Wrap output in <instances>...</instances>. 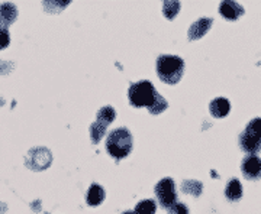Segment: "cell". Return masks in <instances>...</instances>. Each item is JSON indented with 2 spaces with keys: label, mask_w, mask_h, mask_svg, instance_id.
<instances>
[{
  "label": "cell",
  "mask_w": 261,
  "mask_h": 214,
  "mask_svg": "<svg viewBox=\"0 0 261 214\" xmlns=\"http://www.w3.org/2000/svg\"><path fill=\"white\" fill-rule=\"evenodd\" d=\"M202 182H199V181H193V179H190V181H185L183 184H181V190H183V193H186V194H192V196H200L202 194Z\"/></svg>",
  "instance_id": "15"
},
{
  "label": "cell",
  "mask_w": 261,
  "mask_h": 214,
  "mask_svg": "<svg viewBox=\"0 0 261 214\" xmlns=\"http://www.w3.org/2000/svg\"><path fill=\"white\" fill-rule=\"evenodd\" d=\"M10 44V37L8 29L2 28L0 26V49H5V48L9 47Z\"/></svg>",
  "instance_id": "19"
},
{
  "label": "cell",
  "mask_w": 261,
  "mask_h": 214,
  "mask_svg": "<svg viewBox=\"0 0 261 214\" xmlns=\"http://www.w3.org/2000/svg\"><path fill=\"white\" fill-rule=\"evenodd\" d=\"M155 196L159 198V203L164 208H170L173 204H176L177 193L176 186L171 178H164L155 186Z\"/></svg>",
  "instance_id": "5"
},
{
  "label": "cell",
  "mask_w": 261,
  "mask_h": 214,
  "mask_svg": "<svg viewBox=\"0 0 261 214\" xmlns=\"http://www.w3.org/2000/svg\"><path fill=\"white\" fill-rule=\"evenodd\" d=\"M115 117H116V112L111 106H105L97 112V121H100L106 126H109L115 120Z\"/></svg>",
  "instance_id": "14"
},
{
  "label": "cell",
  "mask_w": 261,
  "mask_h": 214,
  "mask_svg": "<svg viewBox=\"0 0 261 214\" xmlns=\"http://www.w3.org/2000/svg\"><path fill=\"white\" fill-rule=\"evenodd\" d=\"M123 214H135V213H130V211H126V213H123Z\"/></svg>",
  "instance_id": "22"
},
{
  "label": "cell",
  "mask_w": 261,
  "mask_h": 214,
  "mask_svg": "<svg viewBox=\"0 0 261 214\" xmlns=\"http://www.w3.org/2000/svg\"><path fill=\"white\" fill-rule=\"evenodd\" d=\"M0 104H2V102H0Z\"/></svg>",
  "instance_id": "23"
},
{
  "label": "cell",
  "mask_w": 261,
  "mask_h": 214,
  "mask_svg": "<svg viewBox=\"0 0 261 214\" xmlns=\"http://www.w3.org/2000/svg\"><path fill=\"white\" fill-rule=\"evenodd\" d=\"M106 125H103L100 121H94L93 125L90 126V136H92V142L93 143H99V140L102 139L103 135L106 133Z\"/></svg>",
  "instance_id": "17"
},
{
  "label": "cell",
  "mask_w": 261,
  "mask_h": 214,
  "mask_svg": "<svg viewBox=\"0 0 261 214\" xmlns=\"http://www.w3.org/2000/svg\"><path fill=\"white\" fill-rule=\"evenodd\" d=\"M211 113L214 114L215 117H225L228 113H229V109H231V104L226 99H215L214 102L211 103Z\"/></svg>",
  "instance_id": "11"
},
{
  "label": "cell",
  "mask_w": 261,
  "mask_h": 214,
  "mask_svg": "<svg viewBox=\"0 0 261 214\" xmlns=\"http://www.w3.org/2000/svg\"><path fill=\"white\" fill-rule=\"evenodd\" d=\"M18 18V9L16 6L10 5V3H5L0 6V26L8 29L10 23H13Z\"/></svg>",
  "instance_id": "9"
},
{
  "label": "cell",
  "mask_w": 261,
  "mask_h": 214,
  "mask_svg": "<svg viewBox=\"0 0 261 214\" xmlns=\"http://www.w3.org/2000/svg\"><path fill=\"white\" fill-rule=\"evenodd\" d=\"M240 146L248 155H257L261 150V119H252L240 135Z\"/></svg>",
  "instance_id": "4"
},
{
  "label": "cell",
  "mask_w": 261,
  "mask_h": 214,
  "mask_svg": "<svg viewBox=\"0 0 261 214\" xmlns=\"http://www.w3.org/2000/svg\"><path fill=\"white\" fill-rule=\"evenodd\" d=\"M168 214H189V210L185 204L176 203L168 208Z\"/></svg>",
  "instance_id": "20"
},
{
  "label": "cell",
  "mask_w": 261,
  "mask_h": 214,
  "mask_svg": "<svg viewBox=\"0 0 261 214\" xmlns=\"http://www.w3.org/2000/svg\"><path fill=\"white\" fill-rule=\"evenodd\" d=\"M241 169H243L244 177L247 179H261V158L257 155H247L243 159L241 164Z\"/></svg>",
  "instance_id": "6"
},
{
  "label": "cell",
  "mask_w": 261,
  "mask_h": 214,
  "mask_svg": "<svg viewBox=\"0 0 261 214\" xmlns=\"http://www.w3.org/2000/svg\"><path fill=\"white\" fill-rule=\"evenodd\" d=\"M219 10H221V15L228 20H235L244 13L243 6L235 2H222L219 6Z\"/></svg>",
  "instance_id": "10"
},
{
  "label": "cell",
  "mask_w": 261,
  "mask_h": 214,
  "mask_svg": "<svg viewBox=\"0 0 261 214\" xmlns=\"http://www.w3.org/2000/svg\"><path fill=\"white\" fill-rule=\"evenodd\" d=\"M180 10V3L178 2H166L164 6H163V12H164V16L167 19H174L176 15Z\"/></svg>",
  "instance_id": "18"
},
{
  "label": "cell",
  "mask_w": 261,
  "mask_h": 214,
  "mask_svg": "<svg viewBox=\"0 0 261 214\" xmlns=\"http://www.w3.org/2000/svg\"><path fill=\"white\" fill-rule=\"evenodd\" d=\"M157 204L154 203V200H144L140 201L135 207V214H155Z\"/></svg>",
  "instance_id": "16"
},
{
  "label": "cell",
  "mask_w": 261,
  "mask_h": 214,
  "mask_svg": "<svg viewBox=\"0 0 261 214\" xmlns=\"http://www.w3.org/2000/svg\"><path fill=\"white\" fill-rule=\"evenodd\" d=\"M106 149L115 159L128 157L132 150V135L125 128H118L108 135Z\"/></svg>",
  "instance_id": "3"
},
{
  "label": "cell",
  "mask_w": 261,
  "mask_h": 214,
  "mask_svg": "<svg viewBox=\"0 0 261 214\" xmlns=\"http://www.w3.org/2000/svg\"><path fill=\"white\" fill-rule=\"evenodd\" d=\"M47 214H48V213H47Z\"/></svg>",
  "instance_id": "24"
},
{
  "label": "cell",
  "mask_w": 261,
  "mask_h": 214,
  "mask_svg": "<svg viewBox=\"0 0 261 214\" xmlns=\"http://www.w3.org/2000/svg\"><path fill=\"white\" fill-rule=\"evenodd\" d=\"M185 71V63L180 56L161 55L157 59V74L167 84H177Z\"/></svg>",
  "instance_id": "2"
},
{
  "label": "cell",
  "mask_w": 261,
  "mask_h": 214,
  "mask_svg": "<svg viewBox=\"0 0 261 214\" xmlns=\"http://www.w3.org/2000/svg\"><path fill=\"white\" fill-rule=\"evenodd\" d=\"M37 162H41L42 169H45V168L51 164V152L45 148L32 149V150L29 152L28 165L32 168L34 167V164H37Z\"/></svg>",
  "instance_id": "7"
},
{
  "label": "cell",
  "mask_w": 261,
  "mask_h": 214,
  "mask_svg": "<svg viewBox=\"0 0 261 214\" xmlns=\"http://www.w3.org/2000/svg\"><path fill=\"white\" fill-rule=\"evenodd\" d=\"M103 200H105V191L102 187L99 184H92L87 193V204L96 207V205L102 204Z\"/></svg>",
  "instance_id": "13"
},
{
  "label": "cell",
  "mask_w": 261,
  "mask_h": 214,
  "mask_svg": "<svg viewBox=\"0 0 261 214\" xmlns=\"http://www.w3.org/2000/svg\"><path fill=\"white\" fill-rule=\"evenodd\" d=\"M225 196L229 201H238L241 197H243V187H241V182L238 179H231L228 182V186L225 188Z\"/></svg>",
  "instance_id": "12"
},
{
  "label": "cell",
  "mask_w": 261,
  "mask_h": 214,
  "mask_svg": "<svg viewBox=\"0 0 261 214\" xmlns=\"http://www.w3.org/2000/svg\"><path fill=\"white\" fill-rule=\"evenodd\" d=\"M211 26H212V19L202 18L196 20L189 29V39L195 41V39H200L202 37H205V34L211 29Z\"/></svg>",
  "instance_id": "8"
},
{
  "label": "cell",
  "mask_w": 261,
  "mask_h": 214,
  "mask_svg": "<svg viewBox=\"0 0 261 214\" xmlns=\"http://www.w3.org/2000/svg\"><path fill=\"white\" fill-rule=\"evenodd\" d=\"M128 97L134 107H147L151 114H160L168 106L167 100L157 93L148 80L132 84L128 90Z\"/></svg>",
  "instance_id": "1"
},
{
  "label": "cell",
  "mask_w": 261,
  "mask_h": 214,
  "mask_svg": "<svg viewBox=\"0 0 261 214\" xmlns=\"http://www.w3.org/2000/svg\"><path fill=\"white\" fill-rule=\"evenodd\" d=\"M68 5V2H63V3H60V2H45L44 3V6H45V9L49 10V12H57L58 9H63Z\"/></svg>",
  "instance_id": "21"
}]
</instances>
